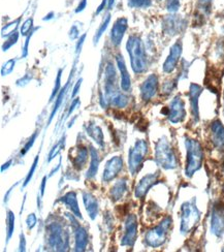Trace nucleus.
Masks as SVG:
<instances>
[{"label":"nucleus","mask_w":224,"mask_h":252,"mask_svg":"<svg viewBox=\"0 0 224 252\" xmlns=\"http://www.w3.org/2000/svg\"><path fill=\"white\" fill-rule=\"evenodd\" d=\"M46 245L53 251H67L69 234L59 220H49L46 225Z\"/></svg>","instance_id":"1"},{"label":"nucleus","mask_w":224,"mask_h":252,"mask_svg":"<svg viewBox=\"0 0 224 252\" xmlns=\"http://www.w3.org/2000/svg\"><path fill=\"white\" fill-rule=\"evenodd\" d=\"M126 50L130 57L133 72L136 75L145 72L148 68V59L142 38L137 35H130L127 40Z\"/></svg>","instance_id":"2"},{"label":"nucleus","mask_w":224,"mask_h":252,"mask_svg":"<svg viewBox=\"0 0 224 252\" xmlns=\"http://www.w3.org/2000/svg\"><path fill=\"white\" fill-rule=\"evenodd\" d=\"M186 147V166L185 175L187 178H192L193 175L200 170L204 161V149L200 143L195 140L187 138L185 141Z\"/></svg>","instance_id":"3"},{"label":"nucleus","mask_w":224,"mask_h":252,"mask_svg":"<svg viewBox=\"0 0 224 252\" xmlns=\"http://www.w3.org/2000/svg\"><path fill=\"white\" fill-rule=\"evenodd\" d=\"M155 161L164 170H175L178 167V158L173 146L162 136L155 145Z\"/></svg>","instance_id":"4"},{"label":"nucleus","mask_w":224,"mask_h":252,"mask_svg":"<svg viewBox=\"0 0 224 252\" xmlns=\"http://www.w3.org/2000/svg\"><path fill=\"white\" fill-rule=\"evenodd\" d=\"M201 213L195 204V199L187 201L181 206V222L180 233L182 235L189 234L199 222Z\"/></svg>","instance_id":"5"},{"label":"nucleus","mask_w":224,"mask_h":252,"mask_svg":"<svg viewBox=\"0 0 224 252\" xmlns=\"http://www.w3.org/2000/svg\"><path fill=\"white\" fill-rule=\"evenodd\" d=\"M173 219L170 216L164 217L156 226L149 229L145 235V244L148 247H161L167 239L169 229L172 227Z\"/></svg>","instance_id":"6"},{"label":"nucleus","mask_w":224,"mask_h":252,"mask_svg":"<svg viewBox=\"0 0 224 252\" xmlns=\"http://www.w3.org/2000/svg\"><path fill=\"white\" fill-rule=\"evenodd\" d=\"M120 93L117 81V71L112 63H108L104 69V95L100 94L101 106L106 107L113 97Z\"/></svg>","instance_id":"7"},{"label":"nucleus","mask_w":224,"mask_h":252,"mask_svg":"<svg viewBox=\"0 0 224 252\" xmlns=\"http://www.w3.org/2000/svg\"><path fill=\"white\" fill-rule=\"evenodd\" d=\"M148 152L149 147L145 140H137L128 152V170L131 176H135L140 171Z\"/></svg>","instance_id":"8"},{"label":"nucleus","mask_w":224,"mask_h":252,"mask_svg":"<svg viewBox=\"0 0 224 252\" xmlns=\"http://www.w3.org/2000/svg\"><path fill=\"white\" fill-rule=\"evenodd\" d=\"M210 230L217 238L224 235V203L221 201L215 202L212 206Z\"/></svg>","instance_id":"9"},{"label":"nucleus","mask_w":224,"mask_h":252,"mask_svg":"<svg viewBox=\"0 0 224 252\" xmlns=\"http://www.w3.org/2000/svg\"><path fill=\"white\" fill-rule=\"evenodd\" d=\"M66 216L69 218L70 220V224L72 226L73 229V235H74V247H73V251L77 252H83L86 250L87 246H88V242H89V236H88V232L87 229L85 228L84 226L80 225V223L78 222V220L76 219L77 217L72 214V216H70V214H66Z\"/></svg>","instance_id":"10"},{"label":"nucleus","mask_w":224,"mask_h":252,"mask_svg":"<svg viewBox=\"0 0 224 252\" xmlns=\"http://www.w3.org/2000/svg\"><path fill=\"white\" fill-rule=\"evenodd\" d=\"M167 119L170 123L178 124L183 122L186 118V110H185V103L180 95L174 97V99L170 101L169 107L167 108Z\"/></svg>","instance_id":"11"},{"label":"nucleus","mask_w":224,"mask_h":252,"mask_svg":"<svg viewBox=\"0 0 224 252\" xmlns=\"http://www.w3.org/2000/svg\"><path fill=\"white\" fill-rule=\"evenodd\" d=\"M137 218L134 214L127 215L125 219V232L121 238V245L133 247L137 237Z\"/></svg>","instance_id":"12"},{"label":"nucleus","mask_w":224,"mask_h":252,"mask_svg":"<svg viewBox=\"0 0 224 252\" xmlns=\"http://www.w3.org/2000/svg\"><path fill=\"white\" fill-rule=\"evenodd\" d=\"M186 27V21L181 18L180 16H175V15H170L166 16L163 19L162 22V30L163 32L167 35L174 36L179 34L180 32L185 29Z\"/></svg>","instance_id":"13"},{"label":"nucleus","mask_w":224,"mask_h":252,"mask_svg":"<svg viewBox=\"0 0 224 252\" xmlns=\"http://www.w3.org/2000/svg\"><path fill=\"white\" fill-rule=\"evenodd\" d=\"M123 165H124V162L121 156L112 157V158L109 159L105 163L103 174H102V181L105 183L113 181L122 171Z\"/></svg>","instance_id":"14"},{"label":"nucleus","mask_w":224,"mask_h":252,"mask_svg":"<svg viewBox=\"0 0 224 252\" xmlns=\"http://www.w3.org/2000/svg\"><path fill=\"white\" fill-rule=\"evenodd\" d=\"M182 51H183V46L180 40L176 41V43L170 47L169 54L166 60L164 61L163 66H162L163 71L165 73H172L177 68L180 58L182 56Z\"/></svg>","instance_id":"15"},{"label":"nucleus","mask_w":224,"mask_h":252,"mask_svg":"<svg viewBox=\"0 0 224 252\" xmlns=\"http://www.w3.org/2000/svg\"><path fill=\"white\" fill-rule=\"evenodd\" d=\"M158 87H159L158 77L155 75V73H152V75L148 76L146 80L142 83L141 88H140L142 99L148 102L152 98H154L158 92Z\"/></svg>","instance_id":"16"},{"label":"nucleus","mask_w":224,"mask_h":252,"mask_svg":"<svg viewBox=\"0 0 224 252\" xmlns=\"http://www.w3.org/2000/svg\"><path fill=\"white\" fill-rule=\"evenodd\" d=\"M158 177H159L158 173L149 174V175L144 176L140 180V182H138L137 185L135 186L134 196L136 198H140V199L144 198L146 196V194L148 193V191L152 188V186H154L157 183Z\"/></svg>","instance_id":"17"},{"label":"nucleus","mask_w":224,"mask_h":252,"mask_svg":"<svg viewBox=\"0 0 224 252\" xmlns=\"http://www.w3.org/2000/svg\"><path fill=\"white\" fill-rule=\"evenodd\" d=\"M127 27H128V21L126 18H119L116 21L111 29V34H110L111 43L113 44V46L118 47L121 45L124 34L127 30Z\"/></svg>","instance_id":"18"},{"label":"nucleus","mask_w":224,"mask_h":252,"mask_svg":"<svg viewBox=\"0 0 224 252\" xmlns=\"http://www.w3.org/2000/svg\"><path fill=\"white\" fill-rule=\"evenodd\" d=\"M202 92V88L195 83H192L189 87V100L191 115L194 122H198L199 120V109H198V98Z\"/></svg>","instance_id":"19"},{"label":"nucleus","mask_w":224,"mask_h":252,"mask_svg":"<svg viewBox=\"0 0 224 252\" xmlns=\"http://www.w3.org/2000/svg\"><path fill=\"white\" fill-rule=\"evenodd\" d=\"M211 142L217 149L224 148V125L220 120H215L210 126Z\"/></svg>","instance_id":"20"},{"label":"nucleus","mask_w":224,"mask_h":252,"mask_svg":"<svg viewBox=\"0 0 224 252\" xmlns=\"http://www.w3.org/2000/svg\"><path fill=\"white\" fill-rule=\"evenodd\" d=\"M58 202L62 203L63 205H65L69 211L74 216H76L78 219H83L81 210H80V207H79V204H78V198H77V193L76 192L69 191V192L65 193L58 199Z\"/></svg>","instance_id":"21"},{"label":"nucleus","mask_w":224,"mask_h":252,"mask_svg":"<svg viewBox=\"0 0 224 252\" xmlns=\"http://www.w3.org/2000/svg\"><path fill=\"white\" fill-rule=\"evenodd\" d=\"M82 197H83V203H84L85 209H86L90 219L92 220L96 219L99 211L97 198H96L91 192H88V191H83Z\"/></svg>","instance_id":"22"},{"label":"nucleus","mask_w":224,"mask_h":252,"mask_svg":"<svg viewBox=\"0 0 224 252\" xmlns=\"http://www.w3.org/2000/svg\"><path fill=\"white\" fill-rule=\"evenodd\" d=\"M74 153L70 156V160L72 163V166L78 171H81L84 169V166L86 165L88 158H89V152L86 147L79 146L77 149H74Z\"/></svg>","instance_id":"23"},{"label":"nucleus","mask_w":224,"mask_h":252,"mask_svg":"<svg viewBox=\"0 0 224 252\" xmlns=\"http://www.w3.org/2000/svg\"><path fill=\"white\" fill-rule=\"evenodd\" d=\"M116 61H117V65H118V68L120 70V75H121V83H120L121 89L125 92H128L131 88V79L129 76V72H128V70H127L123 56L121 54H118L116 56Z\"/></svg>","instance_id":"24"},{"label":"nucleus","mask_w":224,"mask_h":252,"mask_svg":"<svg viewBox=\"0 0 224 252\" xmlns=\"http://www.w3.org/2000/svg\"><path fill=\"white\" fill-rule=\"evenodd\" d=\"M127 190V178H122L112 186L110 190V197L113 202H118L124 197Z\"/></svg>","instance_id":"25"},{"label":"nucleus","mask_w":224,"mask_h":252,"mask_svg":"<svg viewBox=\"0 0 224 252\" xmlns=\"http://www.w3.org/2000/svg\"><path fill=\"white\" fill-rule=\"evenodd\" d=\"M100 163V157L98 154V151L96 150L94 147H90V165L89 169L86 173L87 179H93V178L97 175L98 169Z\"/></svg>","instance_id":"26"},{"label":"nucleus","mask_w":224,"mask_h":252,"mask_svg":"<svg viewBox=\"0 0 224 252\" xmlns=\"http://www.w3.org/2000/svg\"><path fill=\"white\" fill-rule=\"evenodd\" d=\"M85 129H86L87 134L96 143V145H98L99 147H101V148H103L104 135H103L102 129L99 127V126L93 123H89L88 125H86Z\"/></svg>","instance_id":"27"},{"label":"nucleus","mask_w":224,"mask_h":252,"mask_svg":"<svg viewBox=\"0 0 224 252\" xmlns=\"http://www.w3.org/2000/svg\"><path fill=\"white\" fill-rule=\"evenodd\" d=\"M15 214L13 213V211H10V210H7V213H6V219H5V222H6V244L9 242V240L12 239V237L14 236V232H15Z\"/></svg>","instance_id":"28"},{"label":"nucleus","mask_w":224,"mask_h":252,"mask_svg":"<svg viewBox=\"0 0 224 252\" xmlns=\"http://www.w3.org/2000/svg\"><path fill=\"white\" fill-rule=\"evenodd\" d=\"M129 103V97L123 93H119L117 94L115 97L112 98V100L110 101V104H112L113 107L118 108V109H123L125 107H127V104Z\"/></svg>","instance_id":"29"},{"label":"nucleus","mask_w":224,"mask_h":252,"mask_svg":"<svg viewBox=\"0 0 224 252\" xmlns=\"http://www.w3.org/2000/svg\"><path fill=\"white\" fill-rule=\"evenodd\" d=\"M110 21H111V15L109 14V15H106V16L104 17V19L102 20V23H101L100 27L98 28L97 31H96V33H95V35H94V37H93V43H94V45H97V43L99 41L100 37H101L102 34L104 33V31H105L106 29H108L109 24H110Z\"/></svg>","instance_id":"30"},{"label":"nucleus","mask_w":224,"mask_h":252,"mask_svg":"<svg viewBox=\"0 0 224 252\" xmlns=\"http://www.w3.org/2000/svg\"><path fill=\"white\" fill-rule=\"evenodd\" d=\"M213 0H198L197 1V13L199 17H207L211 13Z\"/></svg>","instance_id":"31"},{"label":"nucleus","mask_w":224,"mask_h":252,"mask_svg":"<svg viewBox=\"0 0 224 252\" xmlns=\"http://www.w3.org/2000/svg\"><path fill=\"white\" fill-rule=\"evenodd\" d=\"M67 86H68V83H67L66 85L64 86V88L59 92L58 96H57V98H56V101H55V104H54V108H53V110H52L51 116H50V119H49V123H51V121L53 120V118H54V116H55V114L57 113V111H58L59 108L61 107V104H62L63 99H64V95H65L66 90H67Z\"/></svg>","instance_id":"32"},{"label":"nucleus","mask_w":224,"mask_h":252,"mask_svg":"<svg viewBox=\"0 0 224 252\" xmlns=\"http://www.w3.org/2000/svg\"><path fill=\"white\" fill-rule=\"evenodd\" d=\"M20 21H21V19L19 18V19L15 20V21H12V22H9L8 24H6V25L2 28V30H1V36H2V37H5V36L8 37V36L12 35L13 33H15L17 28L19 27Z\"/></svg>","instance_id":"33"},{"label":"nucleus","mask_w":224,"mask_h":252,"mask_svg":"<svg viewBox=\"0 0 224 252\" xmlns=\"http://www.w3.org/2000/svg\"><path fill=\"white\" fill-rule=\"evenodd\" d=\"M152 5V0H128V6L132 8H147Z\"/></svg>","instance_id":"34"},{"label":"nucleus","mask_w":224,"mask_h":252,"mask_svg":"<svg viewBox=\"0 0 224 252\" xmlns=\"http://www.w3.org/2000/svg\"><path fill=\"white\" fill-rule=\"evenodd\" d=\"M64 140H65V136H63V138H61V140L52 148V150L50 151L49 153V158H48V161H52L53 159L55 158V156L58 155V153L63 149L64 147Z\"/></svg>","instance_id":"35"},{"label":"nucleus","mask_w":224,"mask_h":252,"mask_svg":"<svg viewBox=\"0 0 224 252\" xmlns=\"http://www.w3.org/2000/svg\"><path fill=\"white\" fill-rule=\"evenodd\" d=\"M15 64H16L15 59L7 60L3 64V66L1 67V76L5 77V76H8L9 73H12L15 68Z\"/></svg>","instance_id":"36"},{"label":"nucleus","mask_w":224,"mask_h":252,"mask_svg":"<svg viewBox=\"0 0 224 252\" xmlns=\"http://www.w3.org/2000/svg\"><path fill=\"white\" fill-rule=\"evenodd\" d=\"M18 39H19V33L16 31L15 33H13L12 35L8 36L7 39L4 41V44L2 45V51L6 52L9 48H12L14 45L17 44Z\"/></svg>","instance_id":"37"},{"label":"nucleus","mask_w":224,"mask_h":252,"mask_svg":"<svg viewBox=\"0 0 224 252\" xmlns=\"http://www.w3.org/2000/svg\"><path fill=\"white\" fill-rule=\"evenodd\" d=\"M38 160H39V156L37 155V156L35 157V159H34L33 163H32V165H31V167H30V170H29V172H28L26 178H25V181H24L23 187H26V186L30 183V181H31V179H32V177H33L34 172H35V170H36V166H37V164H38Z\"/></svg>","instance_id":"38"},{"label":"nucleus","mask_w":224,"mask_h":252,"mask_svg":"<svg viewBox=\"0 0 224 252\" xmlns=\"http://www.w3.org/2000/svg\"><path fill=\"white\" fill-rule=\"evenodd\" d=\"M32 27H33V20H32L31 18L27 19L25 22L22 24V26H21V34L24 35V36L29 35L32 32V31H31Z\"/></svg>","instance_id":"39"},{"label":"nucleus","mask_w":224,"mask_h":252,"mask_svg":"<svg viewBox=\"0 0 224 252\" xmlns=\"http://www.w3.org/2000/svg\"><path fill=\"white\" fill-rule=\"evenodd\" d=\"M61 73H62V69H59V70H58V73H57V78H56V80H55L54 89H53L52 94H51L50 101H52L53 99H54V97L59 94V90H60V88H61Z\"/></svg>","instance_id":"40"},{"label":"nucleus","mask_w":224,"mask_h":252,"mask_svg":"<svg viewBox=\"0 0 224 252\" xmlns=\"http://www.w3.org/2000/svg\"><path fill=\"white\" fill-rule=\"evenodd\" d=\"M177 85V81L176 80H168V81H165L163 86H162V94H165V95H168V94H170L173 92V90L175 89Z\"/></svg>","instance_id":"41"},{"label":"nucleus","mask_w":224,"mask_h":252,"mask_svg":"<svg viewBox=\"0 0 224 252\" xmlns=\"http://www.w3.org/2000/svg\"><path fill=\"white\" fill-rule=\"evenodd\" d=\"M181 4V0H167L166 2V9L167 12L170 14H175L177 13Z\"/></svg>","instance_id":"42"},{"label":"nucleus","mask_w":224,"mask_h":252,"mask_svg":"<svg viewBox=\"0 0 224 252\" xmlns=\"http://www.w3.org/2000/svg\"><path fill=\"white\" fill-rule=\"evenodd\" d=\"M36 136H37V132H34L33 134L31 135V138L28 140V142L25 144V146L22 148V150H21V156H24L31 148L32 146H33L35 140H36Z\"/></svg>","instance_id":"43"},{"label":"nucleus","mask_w":224,"mask_h":252,"mask_svg":"<svg viewBox=\"0 0 224 252\" xmlns=\"http://www.w3.org/2000/svg\"><path fill=\"white\" fill-rule=\"evenodd\" d=\"M26 223H27V228L29 230L33 229V227L36 225L37 223V217L34 213H31L28 215V217L26 218Z\"/></svg>","instance_id":"44"},{"label":"nucleus","mask_w":224,"mask_h":252,"mask_svg":"<svg viewBox=\"0 0 224 252\" xmlns=\"http://www.w3.org/2000/svg\"><path fill=\"white\" fill-rule=\"evenodd\" d=\"M19 251L24 252L26 251V239L23 233L20 234V243H19Z\"/></svg>","instance_id":"45"},{"label":"nucleus","mask_w":224,"mask_h":252,"mask_svg":"<svg viewBox=\"0 0 224 252\" xmlns=\"http://www.w3.org/2000/svg\"><path fill=\"white\" fill-rule=\"evenodd\" d=\"M80 36V30L78 29V27L76 25H73L71 28H70V31H69V37L71 39H76Z\"/></svg>","instance_id":"46"},{"label":"nucleus","mask_w":224,"mask_h":252,"mask_svg":"<svg viewBox=\"0 0 224 252\" xmlns=\"http://www.w3.org/2000/svg\"><path fill=\"white\" fill-rule=\"evenodd\" d=\"M80 103H81V101H80V98H74L73 100H72V103H71V106H70V108H69V110H68V113H67V117H69L70 115H71V113L76 110V108L78 107V106H80Z\"/></svg>","instance_id":"47"},{"label":"nucleus","mask_w":224,"mask_h":252,"mask_svg":"<svg viewBox=\"0 0 224 252\" xmlns=\"http://www.w3.org/2000/svg\"><path fill=\"white\" fill-rule=\"evenodd\" d=\"M32 33H33V31H32V32L29 35H27V37H26L25 45H24V48H23V53H22V57L23 58H25L28 55V46H29V40H30V38L32 36Z\"/></svg>","instance_id":"48"},{"label":"nucleus","mask_w":224,"mask_h":252,"mask_svg":"<svg viewBox=\"0 0 224 252\" xmlns=\"http://www.w3.org/2000/svg\"><path fill=\"white\" fill-rule=\"evenodd\" d=\"M30 80H31L30 76H29V75H26V76L23 77L22 79H20V80L17 81V85H18V86H25L27 83L30 82Z\"/></svg>","instance_id":"49"},{"label":"nucleus","mask_w":224,"mask_h":252,"mask_svg":"<svg viewBox=\"0 0 224 252\" xmlns=\"http://www.w3.org/2000/svg\"><path fill=\"white\" fill-rule=\"evenodd\" d=\"M82 79H80L77 83H76V86L73 87V90H72V95H71V97L72 98H74L77 96V94L79 93V90H80V88H81V85H82Z\"/></svg>","instance_id":"50"},{"label":"nucleus","mask_w":224,"mask_h":252,"mask_svg":"<svg viewBox=\"0 0 224 252\" xmlns=\"http://www.w3.org/2000/svg\"><path fill=\"white\" fill-rule=\"evenodd\" d=\"M85 38H86V34H83V35L80 37V39H79V41H78V44H77V48H76V53H77V54H79L80 52H81L82 46L84 45Z\"/></svg>","instance_id":"51"},{"label":"nucleus","mask_w":224,"mask_h":252,"mask_svg":"<svg viewBox=\"0 0 224 252\" xmlns=\"http://www.w3.org/2000/svg\"><path fill=\"white\" fill-rule=\"evenodd\" d=\"M47 176H45L44 178H42V181H41V184H40V195L44 196L45 194V190H46V184H47Z\"/></svg>","instance_id":"52"},{"label":"nucleus","mask_w":224,"mask_h":252,"mask_svg":"<svg viewBox=\"0 0 224 252\" xmlns=\"http://www.w3.org/2000/svg\"><path fill=\"white\" fill-rule=\"evenodd\" d=\"M86 5H87V0H82V1L80 2V4L78 5L77 9H76V13L83 12V10L85 9V7H86Z\"/></svg>","instance_id":"53"},{"label":"nucleus","mask_w":224,"mask_h":252,"mask_svg":"<svg viewBox=\"0 0 224 252\" xmlns=\"http://www.w3.org/2000/svg\"><path fill=\"white\" fill-rule=\"evenodd\" d=\"M19 184V182H17L15 185H13L12 187H10L8 190H7V192L5 193V195H4V203L5 204H7V202H8V199H9V195H10V193H12V191H13V189H15V187L17 186Z\"/></svg>","instance_id":"54"},{"label":"nucleus","mask_w":224,"mask_h":252,"mask_svg":"<svg viewBox=\"0 0 224 252\" xmlns=\"http://www.w3.org/2000/svg\"><path fill=\"white\" fill-rule=\"evenodd\" d=\"M13 163V160H8L6 163H4V164H2V166H1V173H3L4 171H6L8 167L10 166V164Z\"/></svg>","instance_id":"55"},{"label":"nucleus","mask_w":224,"mask_h":252,"mask_svg":"<svg viewBox=\"0 0 224 252\" xmlns=\"http://www.w3.org/2000/svg\"><path fill=\"white\" fill-rule=\"evenodd\" d=\"M60 165H61V158L59 159V163L57 164V166H56V169L54 167V169H53L52 171H51V173H50V175H49V177H52L53 175H54L55 173H57L58 172V170L60 169Z\"/></svg>","instance_id":"56"},{"label":"nucleus","mask_w":224,"mask_h":252,"mask_svg":"<svg viewBox=\"0 0 224 252\" xmlns=\"http://www.w3.org/2000/svg\"><path fill=\"white\" fill-rule=\"evenodd\" d=\"M106 2H109V0H103V1H102V3L99 5V7H98V9L97 10H96V14H100V12H101V10L103 9V7L105 6V4H106Z\"/></svg>","instance_id":"57"},{"label":"nucleus","mask_w":224,"mask_h":252,"mask_svg":"<svg viewBox=\"0 0 224 252\" xmlns=\"http://www.w3.org/2000/svg\"><path fill=\"white\" fill-rule=\"evenodd\" d=\"M53 16H54V13H50L49 15H47L45 18H44V21H48V20H51V19H53Z\"/></svg>","instance_id":"58"},{"label":"nucleus","mask_w":224,"mask_h":252,"mask_svg":"<svg viewBox=\"0 0 224 252\" xmlns=\"http://www.w3.org/2000/svg\"><path fill=\"white\" fill-rule=\"evenodd\" d=\"M114 2H115V0H109V9H111L112 7H113V4H114Z\"/></svg>","instance_id":"59"},{"label":"nucleus","mask_w":224,"mask_h":252,"mask_svg":"<svg viewBox=\"0 0 224 252\" xmlns=\"http://www.w3.org/2000/svg\"><path fill=\"white\" fill-rule=\"evenodd\" d=\"M223 100H224V92H223ZM223 115H224V106H223Z\"/></svg>","instance_id":"60"},{"label":"nucleus","mask_w":224,"mask_h":252,"mask_svg":"<svg viewBox=\"0 0 224 252\" xmlns=\"http://www.w3.org/2000/svg\"><path fill=\"white\" fill-rule=\"evenodd\" d=\"M222 166H223V167H224V159H223V165H222Z\"/></svg>","instance_id":"61"},{"label":"nucleus","mask_w":224,"mask_h":252,"mask_svg":"<svg viewBox=\"0 0 224 252\" xmlns=\"http://www.w3.org/2000/svg\"><path fill=\"white\" fill-rule=\"evenodd\" d=\"M223 192H224V185H223Z\"/></svg>","instance_id":"62"},{"label":"nucleus","mask_w":224,"mask_h":252,"mask_svg":"<svg viewBox=\"0 0 224 252\" xmlns=\"http://www.w3.org/2000/svg\"><path fill=\"white\" fill-rule=\"evenodd\" d=\"M222 251H223V252H224V248H223V249H222Z\"/></svg>","instance_id":"63"},{"label":"nucleus","mask_w":224,"mask_h":252,"mask_svg":"<svg viewBox=\"0 0 224 252\" xmlns=\"http://www.w3.org/2000/svg\"><path fill=\"white\" fill-rule=\"evenodd\" d=\"M159 1H162V0H159Z\"/></svg>","instance_id":"64"}]
</instances>
